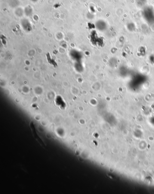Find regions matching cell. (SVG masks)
<instances>
[{
	"mask_svg": "<svg viewBox=\"0 0 154 194\" xmlns=\"http://www.w3.org/2000/svg\"><path fill=\"white\" fill-rule=\"evenodd\" d=\"M30 128H31L32 132L33 133V137H34L39 142V144H41V146H43V147H45L46 145L44 144V143L43 142L42 139L39 137V136L37 132L35 131V128H34V126H33V124H31Z\"/></svg>",
	"mask_w": 154,
	"mask_h": 194,
	"instance_id": "1",
	"label": "cell"
},
{
	"mask_svg": "<svg viewBox=\"0 0 154 194\" xmlns=\"http://www.w3.org/2000/svg\"><path fill=\"white\" fill-rule=\"evenodd\" d=\"M21 24L22 25L23 27H24L25 30L30 31V28H31V26L30 24V22L28 20L26 19H23L21 21Z\"/></svg>",
	"mask_w": 154,
	"mask_h": 194,
	"instance_id": "2",
	"label": "cell"
},
{
	"mask_svg": "<svg viewBox=\"0 0 154 194\" xmlns=\"http://www.w3.org/2000/svg\"><path fill=\"white\" fill-rule=\"evenodd\" d=\"M9 5L11 7L15 8L18 7L20 5L19 0H9Z\"/></svg>",
	"mask_w": 154,
	"mask_h": 194,
	"instance_id": "3",
	"label": "cell"
},
{
	"mask_svg": "<svg viewBox=\"0 0 154 194\" xmlns=\"http://www.w3.org/2000/svg\"><path fill=\"white\" fill-rule=\"evenodd\" d=\"M33 13V9L30 6H27L24 9V14L27 16H31Z\"/></svg>",
	"mask_w": 154,
	"mask_h": 194,
	"instance_id": "4",
	"label": "cell"
},
{
	"mask_svg": "<svg viewBox=\"0 0 154 194\" xmlns=\"http://www.w3.org/2000/svg\"><path fill=\"white\" fill-rule=\"evenodd\" d=\"M15 13L17 16H22L23 14L24 13V10L22 9L21 8H17L15 11Z\"/></svg>",
	"mask_w": 154,
	"mask_h": 194,
	"instance_id": "5",
	"label": "cell"
},
{
	"mask_svg": "<svg viewBox=\"0 0 154 194\" xmlns=\"http://www.w3.org/2000/svg\"><path fill=\"white\" fill-rule=\"evenodd\" d=\"M39 0H30V1L31 2H33V3H36V2H37Z\"/></svg>",
	"mask_w": 154,
	"mask_h": 194,
	"instance_id": "6",
	"label": "cell"
}]
</instances>
